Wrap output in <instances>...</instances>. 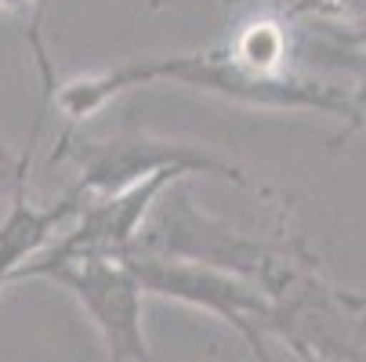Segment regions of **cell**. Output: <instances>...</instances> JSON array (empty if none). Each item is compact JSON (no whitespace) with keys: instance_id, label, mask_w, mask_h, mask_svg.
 <instances>
[{"instance_id":"cell-1","label":"cell","mask_w":366,"mask_h":362,"mask_svg":"<svg viewBox=\"0 0 366 362\" xmlns=\"http://www.w3.org/2000/svg\"><path fill=\"white\" fill-rule=\"evenodd\" d=\"M185 84L196 91H211L243 106H265V109H316V113H330L337 120L345 116H359V106L337 87L316 84L308 76H294V73H261L254 66H247L232 44L218 47V51H199V55H174V59H149V62H127L117 66L109 73H91V76H76L73 84H66L55 101L66 113L69 124L91 116L94 109H102L113 94L131 91V87H145V84Z\"/></svg>"},{"instance_id":"cell-2","label":"cell","mask_w":366,"mask_h":362,"mask_svg":"<svg viewBox=\"0 0 366 362\" xmlns=\"http://www.w3.org/2000/svg\"><path fill=\"white\" fill-rule=\"evenodd\" d=\"M131 250L152 253V257H171V261H192V265H207V268L239 276V279L261 286L272 301L283 297L301 279V272L280 250H272L265 243H254V239L211 221L189 203L185 192H171V185L152 199Z\"/></svg>"},{"instance_id":"cell-3","label":"cell","mask_w":366,"mask_h":362,"mask_svg":"<svg viewBox=\"0 0 366 362\" xmlns=\"http://www.w3.org/2000/svg\"><path fill=\"white\" fill-rule=\"evenodd\" d=\"M19 279H51L66 286L91 316L109 362H152L142 330V301L145 290L131 272L124 253H73L59 261H26L11 283Z\"/></svg>"},{"instance_id":"cell-4","label":"cell","mask_w":366,"mask_h":362,"mask_svg":"<svg viewBox=\"0 0 366 362\" xmlns=\"http://www.w3.org/2000/svg\"><path fill=\"white\" fill-rule=\"evenodd\" d=\"M131 272L138 276L145 293L156 297H171L192 308H203L218 319H225L254 351L257 362H272L269 348H265V330L276 319V301L229 272L207 268V265H192V261H171V257H152V253H138V250H124Z\"/></svg>"},{"instance_id":"cell-5","label":"cell","mask_w":366,"mask_h":362,"mask_svg":"<svg viewBox=\"0 0 366 362\" xmlns=\"http://www.w3.org/2000/svg\"><path fill=\"white\" fill-rule=\"evenodd\" d=\"M66 152H73L76 164H80V181L73 188H80L87 199L91 196H113L124 192L152 174H164V171H178L185 174H211V178H225L232 185H250L247 174L207 152L199 145H182V141H164V138H152V134H138V131H124L117 138L106 141H62V149H55L51 160H62Z\"/></svg>"},{"instance_id":"cell-6","label":"cell","mask_w":366,"mask_h":362,"mask_svg":"<svg viewBox=\"0 0 366 362\" xmlns=\"http://www.w3.org/2000/svg\"><path fill=\"white\" fill-rule=\"evenodd\" d=\"M178 178H182L178 171H164V174H152L124 192L91 196L87 206L76 214V225L59 243L44 246L36 253V261H59V257H73V253H124V250H131L152 199L167 185H174Z\"/></svg>"},{"instance_id":"cell-7","label":"cell","mask_w":366,"mask_h":362,"mask_svg":"<svg viewBox=\"0 0 366 362\" xmlns=\"http://www.w3.org/2000/svg\"><path fill=\"white\" fill-rule=\"evenodd\" d=\"M26 171H29V149H26V156L19 160L8 214L0 218V290H4V283H11V276L26 261H33V257L55 239V232L66 221H73L87 206V196L80 188H69V192H62L59 199H51V203H29Z\"/></svg>"},{"instance_id":"cell-8","label":"cell","mask_w":366,"mask_h":362,"mask_svg":"<svg viewBox=\"0 0 366 362\" xmlns=\"http://www.w3.org/2000/svg\"><path fill=\"white\" fill-rule=\"evenodd\" d=\"M232 51L261 73H283L280 62L287 55V36L276 22H254L232 40Z\"/></svg>"},{"instance_id":"cell-9","label":"cell","mask_w":366,"mask_h":362,"mask_svg":"<svg viewBox=\"0 0 366 362\" xmlns=\"http://www.w3.org/2000/svg\"><path fill=\"white\" fill-rule=\"evenodd\" d=\"M29 0H0V11H15V8H26Z\"/></svg>"},{"instance_id":"cell-10","label":"cell","mask_w":366,"mask_h":362,"mask_svg":"<svg viewBox=\"0 0 366 362\" xmlns=\"http://www.w3.org/2000/svg\"><path fill=\"white\" fill-rule=\"evenodd\" d=\"M0 167H4V171H8V167H15V160H11V152L4 149V141H0Z\"/></svg>"}]
</instances>
